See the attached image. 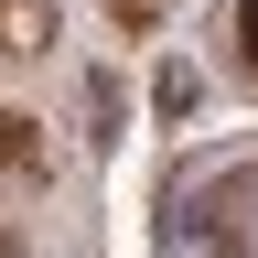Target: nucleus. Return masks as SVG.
<instances>
[{
  "label": "nucleus",
  "instance_id": "7ed1b4c3",
  "mask_svg": "<svg viewBox=\"0 0 258 258\" xmlns=\"http://www.w3.org/2000/svg\"><path fill=\"white\" fill-rule=\"evenodd\" d=\"M237 43H247V64H258V0H237Z\"/></svg>",
  "mask_w": 258,
  "mask_h": 258
},
{
  "label": "nucleus",
  "instance_id": "f03ea898",
  "mask_svg": "<svg viewBox=\"0 0 258 258\" xmlns=\"http://www.w3.org/2000/svg\"><path fill=\"white\" fill-rule=\"evenodd\" d=\"M0 43H11V54L54 43V11H32V0H0Z\"/></svg>",
  "mask_w": 258,
  "mask_h": 258
},
{
  "label": "nucleus",
  "instance_id": "f257e3e1",
  "mask_svg": "<svg viewBox=\"0 0 258 258\" xmlns=\"http://www.w3.org/2000/svg\"><path fill=\"white\" fill-rule=\"evenodd\" d=\"M194 237H205V258H258V161H237L215 194H194Z\"/></svg>",
  "mask_w": 258,
  "mask_h": 258
},
{
  "label": "nucleus",
  "instance_id": "20e7f679",
  "mask_svg": "<svg viewBox=\"0 0 258 258\" xmlns=\"http://www.w3.org/2000/svg\"><path fill=\"white\" fill-rule=\"evenodd\" d=\"M108 11H118V22H151V11H161V0H108Z\"/></svg>",
  "mask_w": 258,
  "mask_h": 258
}]
</instances>
